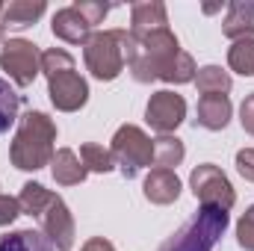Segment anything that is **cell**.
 Here are the masks:
<instances>
[{"mask_svg":"<svg viewBox=\"0 0 254 251\" xmlns=\"http://www.w3.org/2000/svg\"><path fill=\"white\" fill-rule=\"evenodd\" d=\"M178 54H181V45L169 27L148 33V36L127 33L125 39V63L130 65V74L136 83L163 80V74L169 71V65L175 63Z\"/></svg>","mask_w":254,"mask_h":251,"instance_id":"obj_1","label":"cell"},{"mask_svg":"<svg viewBox=\"0 0 254 251\" xmlns=\"http://www.w3.org/2000/svg\"><path fill=\"white\" fill-rule=\"evenodd\" d=\"M54 142H57V125L45 113L30 110L21 119V127H18L12 148H9V157L18 169L36 172L54 160Z\"/></svg>","mask_w":254,"mask_h":251,"instance_id":"obj_2","label":"cell"},{"mask_svg":"<svg viewBox=\"0 0 254 251\" xmlns=\"http://www.w3.org/2000/svg\"><path fill=\"white\" fill-rule=\"evenodd\" d=\"M228 228V210L213 207V204H201V210L187 219L163 246L160 251H213L219 243V237Z\"/></svg>","mask_w":254,"mask_h":251,"instance_id":"obj_3","label":"cell"},{"mask_svg":"<svg viewBox=\"0 0 254 251\" xmlns=\"http://www.w3.org/2000/svg\"><path fill=\"white\" fill-rule=\"evenodd\" d=\"M125 39L127 30H104L89 36L83 60L86 68L98 77V80H116L125 68Z\"/></svg>","mask_w":254,"mask_h":251,"instance_id":"obj_4","label":"cell"},{"mask_svg":"<svg viewBox=\"0 0 254 251\" xmlns=\"http://www.w3.org/2000/svg\"><path fill=\"white\" fill-rule=\"evenodd\" d=\"M110 154H113V163L122 169L125 178H136L145 166H151V160H154V142L139 127L125 125L116 130Z\"/></svg>","mask_w":254,"mask_h":251,"instance_id":"obj_5","label":"cell"},{"mask_svg":"<svg viewBox=\"0 0 254 251\" xmlns=\"http://www.w3.org/2000/svg\"><path fill=\"white\" fill-rule=\"evenodd\" d=\"M0 65L18 86H30L42 71V54L27 39H9L0 48Z\"/></svg>","mask_w":254,"mask_h":251,"instance_id":"obj_6","label":"cell"},{"mask_svg":"<svg viewBox=\"0 0 254 251\" xmlns=\"http://www.w3.org/2000/svg\"><path fill=\"white\" fill-rule=\"evenodd\" d=\"M190 184H192L195 198H198L201 204H213V207L231 210V207H234V201H237L231 181H228V178H225V172H222L219 166H213V163L198 166V169L192 172Z\"/></svg>","mask_w":254,"mask_h":251,"instance_id":"obj_7","label":"cell"},{"mask_svg":"<svg viewBox=\"0 0 254 251\" xmlns=\"http://www.w3.org/2000/svg\"><path fill=\"white\" fill-rule=\"evenodd\" d=\"M187 119V101L175 92H157L151 95L148 107H145V122L151 130H157L160 136H169L175 127Z\"/></svg>","mask_w":254,"mask_h":251,"instance_id":"obj_8","label":"cell"},{"mask_svg":"<svg viewBox=\"0 0 254 251\" xmlns=\"http://www.w3.org/2000/svg\"><path fill=\"white\" fill-rule=\"evenodd\" d=\"M48 95H51V104L57 110L74 113L89 101V86L74 68H68V71H57L48 77Z\"/></svg>","mask_w":254,"mask_h":251,"instance_id":"obj_9","label":"cell"},{"mask_svg":"<svg viewBox=\"0 0 254 251\" xmlns=\"http://www.w3.org/2000/svg\"><path fill=\"white\" fill-rule=\"evenodd\" d=\"M45 237L51 240V246H57V251H71L74 249V219L65 207V201L60 195H54V201L36 216Z\"/></svg>","mask_w":254,"mask_h":251,"instance_id":"obj_10","label":"cell"},{"mask_svg":"<svg viewBox=\"0 0 254 251\" xmlns=\"http://www.w3.org/2000/svg\"><path fill=\"white\" fill-rule=\"evenodd\" d=\"M54 36L57 39H63L68 45H86L89 42V36H92V24L74 9V6H68V9H60L57 15H54Z\"/></svg>","mask_w":254,"mask_h":251,"instance_id":"obj_11","label":"cell"},{"mask_svg":"<svg viewBox=\"0 0 254 251\" xmlns=\"http://www.w3.org/2000/svg\"><path fill=\"white\" fill-rule=\"evenodd\" d=\"M231 122V101L228 95H201L195 110V125L207 130H222Z\"/></svg>","mask_w":254,"mask_h":251,"instance_id":"obj_12","label":"cell"},{"mask_svg":"<svg viewBox=\"0 0 254 251\" xmlns=\"http://www.w3.org/2000/svg\"><path fill=\"white\" fill-rule=\"evenodd\" d=\"M181 195V181L175 172L169 169H151V175L145 178V198L154 204H172Z\"/></svg>","mask_w":254,"mask_h":251,"instance_id":"obj_13","label":"cell"},{"mask_svg":"<svg viewBox=\"0 0 254 251\" xmlns=\"http://www.w3.org/2000/svg\"><path fill=\"white\" fill-rule=\"evenodd\" d=\"M166 24H169V18H166V6L163 3L148 0V3H136L133 6V24H130L133 36H148V33L166 30Z\"/></svg>","mask_w":254,"mask_h":251,"instance_id":"obj_14","label":"cell"},{"mask_svg":"<svg viewBox=\"0 0 254 251\" xmlns=\"http://www.w3.org/2000/svg\"><path fill=\"white\" fill-rule=\"evenodd\" d=\"M222 33L234 42L240 39H254V3H231Z\"/></svg>","mask_w":254,"mask_h":251,"instance_id":"obj_15","label":"cell"},{"mask_svg":"<svg viewBox=\"0 0 254 251\" xmlns=\"http://www.w3.org/2000/svg\"><path fill=\"white\" fill-rule=\"evenodd\" d=\"M51 172H54V181L63 184V187H74V184H83L86 181V166L77 160V154L71 148H60L51 160Z\"/></svg>","mask_w":254,"mask_h":251,"instance_id":"obj_16","label":"cell"},{"mask_svg":"<svg viewBox=\"0 0 254 251\" xmlns=\"http://www.w3.org/2000/svg\"><path fill=\"white\" fill-rule=\"evenodd\" d=\"M42 12H45L42 0H15L9 6H3L0 21L6 27H30V24H36L42 18Z\"/></svg>","mask_w":254,"mask_h":251,"instance_id":"obj_17","label":"cell"},{"mask_svg":"<svg viewBox=\"0 0 254 251\" xmlns=\"http://www.w3.org/2000/svg\"><path fill=\"white\" fill-rule=\"evenodd\" d=\"M0 251H54V246L39 231H12L0 237Z\"/></svg>","mask_w":254,"mask_h":251,"instance_id":"obj_18","label":"cell"},{"mask_svg":"<svg viewBox=\"0 0 254 251\" xmlns=\"http://www.w3.org/2000/svg\"><path fill=\"white\" fill-rule=\"evenodd\" d=\"M184 154H187V148H184V142L178 136H160V139H154V163H157V169L175 172L184 163Z\"/></svg>","mask_w":254,"mask_h":251,"instance_id":"obj_19","label":"cell"},{"mask_svg":"<svg viewBox=\"0 0 254 251\" xmlns=\"http://www.w3.org/2000/svg\"><path fill=\"white\" fill-rule=\"evenodd\" d=\"M192 83L198 86L201 95H225V92H231V83L234 80L219 65H207V68H198V74H195Z\"/></svg>","mask_w":254,"mask_h":251,"instance_id":"obj_20","label":"cell"},{"mask_svg":"<svg viewBox=\"0 0 254 251\" xmlns=\"http://www.w3.org/2000/svg\"><path fill=\"white\" fill-rule=\"evenodd\" d=\"M80 163L86 166V172H101V175H107V172L116 169L113 154H110L104 145H95V142L80 145Z\"/></svg>","mask_w":254,"mask_h":251,"instance_id":"obj_21","label":"cell"},{"mask_svg":"<svg viewBox=\"0 0 254 251\" xmlns=\"http://www.w3.org/2000/svg\"><path fill=\"white\" fill-rule=\"evenodd\" d=\"M18 201H21V213H27V216H39V213L54 201V192H48L42 184H24V187H21V195H18Z\"/></svg>","mask_w":254,"mask_h":251,"instance_id":"obj_22","label":"cell"},{"mask_svg":"<svg viewBox=\"0 0 254 251\" xmlns=\"http://www.w3.org/2000/svg\"><path fill=\"white\" fill-rule=\"evenodd\" d=\"M228 65L237 71V74H254V39H240L234 42V48L228 51Z\"/></svg>","mask_w":254,"mask_h":251,"instance_id":"obj_23","label":"cell"},{"mask_svg":"<svg viewBox=\"0 0 254 251\" xmlns=\"http://www.w3.org/2000/svg\"><path fill=\"white\" fill-rule=\"evenodd\" d=\"M18 107H21V98L6 80H0V133H6L18 122Z\"/></svg>","mask_w":254,"mask_h":251,"instance_id":"obj_24","label":"cell"},{"mask_svg":"<svg viewBox=\"0 0 254 251\" xmlns=\"http://www.w3.org/2000/svg\"><path fill=\"white\" fill-rule=\"evenodd\" d=\"M195 74H198V68L192 63V57L181 51V54L175 57V63L169 65V71L163 74V80H166V83H192Z\"/></svg>","mask_w":254,"mask_h":251,"instance_id":"obj_25","label":"cell"},{"mask_svg":"<svg viewBox=\"0 0 254 251\" xmlns=\"http://www.w3.org/2000/svg\"><path fill=\"white\" fill-rule=\"evenodd\" d=\"M237 240H240V246L246 251H254V207H249L246 216L240 219V225H237Z\"/></svg>","mask_w":254,"mask_h":251,"instance_id":"obj_26","label":"cell"},{"mask_svg":"<svg viewBox=\"0 0 254 251\" xmlns=\"http://www.w3.org/2000/svg\"><path fill=\"white\" fill-rule=\"evenodd\" d=\"M74 9L95 27V24H101L104 18H107V12H110V3H89V0H83V3H74Z\"/></svg>","mask_w":254,"mask_h":251,"instance_id":"obj_27","label":"cell"},{"mask_svg":"<svg viewBox=\"0 0 254 251\" xmlns=\"http://www.w3.org/2000/svg\"><path fill=\"white\" fill-rule=\"evenodd\" d=\"M18 216H21V201L9 198V195H0V228L12 225Z\"/></svg>","mask_w":254,"mask_h":251,"instance_id":"obj_28","label":"cell"},{"mask_svg":"<svg viewBox=\"0 0 254 251\" xmlns=\"http://www.w3.org/2000/svg\"><path fill=\"white\" fill-rule=\"evenodd\" d=\"M237 172H240L246 181L254 184V148H246V151L237 154Z\"/></svg>","mask_w":254,"mask_h":251,"instance_id":"obj_29","label":"cell"},{"mask_svg":"<svg viewBox=\"0 0 254 251\" xmlns=\"http://www.w3.org/2000/svg\"><path fill=\"white\" fill-rule=\"evenodd\" d=\"M240 116H243V119H240V122H243V127H246V130L254 136V95H249V98L243 101V110H240Z\"/></svg>","mask_w":254,"mask_h":251,"instance_id":"obj_30","label":"cell"},{"mask_svg":"<svg viewBox=\"0 0 254 251\" xmlns=\"http://www.w3.org/2000/svg\"><path fill=\"white\" fill-rule=\"evenodd\" d=\"M83 251H116V249H113L104 237H95V240H89V243L83 246Z\"/></svg>","mask_w":254,"mask_h":251,"instance_id":"obj_31","label":"cell"},{"mask_svg":"<svg viewBox=\"0 0 254 251\" xmlns=\"http://www.w3.org/2000/svg\"><path fill=\"white\" fill-rule=\"evenodd\" d=\"M0 15H3V6H0ZM3 36H6V24L0 21V42H3Z\"/></svg>","mask_w":254,"mask_h":251,"instance_id":"obj_32","label":"cell"}]
</instances>
